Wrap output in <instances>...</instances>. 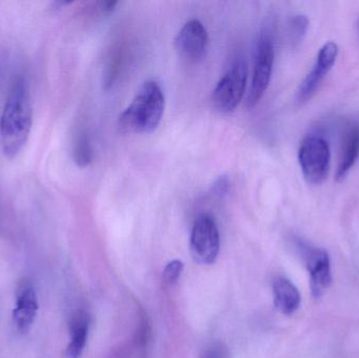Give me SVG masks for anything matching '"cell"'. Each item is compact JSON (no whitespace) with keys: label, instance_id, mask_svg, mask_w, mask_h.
<instances>
[{"label":"cell","instance_id":"6da1fadb","mask_svg":"<svg viewBox=\"0 0 359 358\" xmlns=\"http://www.w3.org/2000/svg\"><path fill=\"white\" fill-rule=\"evenodd\" d=\"M33 109L27 82L17 80L0 116V147L8 159L16 157L32 130Z\"/></svg>","mask_w":359,"mask_h":358},{"label":"cell","instance_id":"7a4b0ae2","mask_svg":"<svg viewBox=\"0 0 359 358\" xmlns=\"http://www.w3.org/2000/svg\"><path fill=\"white\" fill-rule=\"evenodd\" d=\"M164 109L165 96L161 86L153 80L147 81L120 116V128L134 134L153 132L161 123Z\"/></svg>","mask_w":359,"mask_h":358},{"label":"cell","instance_id":"3957f363","mask_svg":"<svg viewBox=\"0 0 359 358\" xmlns=\"http://www.w3.org/2000/svg\"><path fill=\"white\" fill-rule=\"evenodd\" d=\"M299 163L309 184L325 182L330 170L331 151L328 141L318 135H308L299 149Z\"/></svg>","mask_w":359,"mask_h":358},{"label":"cell","instance_id":"277c9868","mask_svg":"<svg viewBox=\"0 0 359 358\" xmlns=\"http://www.w3.org/2000/svg\"><path fill=\"white\" fill-rule=\"evenodd\" d=\"M247 75L246 63L238 59L217 82L212 92V103L219 113H231L240 104L246 90Z\"/></svg>","mask_w":359,"mask_h":358},{"label":"cell","instance_id":"5b68a950","mask_svg":"<svg viewBox=\"0 0 359 358\" xmlns=\"http://www.w3.org/2000/svg\"><path fill=\"white\" fill-rule=\"evenodd\" d=\"M274 64V46L269 33L264 32L257 41L255 69L247 96V106L255 107L267 90Z\"/></svg>","mask_w":359,"mask_h":358},{"label":"cell","instance_id":"8992f818","mask_svg":"<svg viewBox=\"0 0 359 358\" xmlns=\"http://www.w3.org/2000/svg\"><path fill=\"white\" fill-rule=\"evenodd\" d=\"M190 249L196 262L206 265L215 262L219 252V233L212 216H198L192 227Z\"/></svg>","mask_w":359,"mask_h":358},{"label":"cell","instance_id":"52a82bcc","mask_svg":"<svg viewBox=\"0 0 359 358\" xmlns=\"http://www.w3.org/2000/svg\"><path fill=\"white\" fill-rule=\"evenodd\" d=\"M339 56V46L335 42L328 41L320 48L316 62L311 71L299 84L297 92V100L299 103L307 102L316 95L329 71L332 69Z\"/></svg>","mask_w":359,"mask_h":358},{"label":"cell","instance_id":"ba28073f","mask_svg":"<svg viewBox=\"0 0 359 358\" xmlns=\"http://www.w3.org/2000/svg\"><path fill=\"white\" fill-rule=\"evenodd\" d=\"M208 33L200 20L191 19L180 29L175 46L182 58L196 62L204 57L208 48Z\"/></svg>","mask_w":359,"mask_h":358},{"label":"cell","instance_id":"9c48e42d","mask_svg":"<svg viewBox=\"0 0 359 358\" xmlns=\"http://www.w3.org/2000/svg\"><path fill=\"white\" fill-rule=\"evenodd\" d=\"M303 258L310 273L312 296L320 298L332 283L328 252L320 248L303 247Z\"/></svg>","mask_w":359,"mask_h":358},{"label":"cell","instance_id":"30bf717a","mask_svg":"<svg viewBox=\"0 0 359 358\" xmlns=\"http://www.w3.org/2000/svg\"><path fill=\"white\" fill-rule=\"evenodd\" d=\"M39 310V303L35 289L31 284H22L17 290L13 310V325L18 333L27 334L35 323Z\"/></svg>","mask_w":359,"mask_h":358},{"label":"cell","instance_id":"8fae6325","mask_svg":"<svg viewBox=\"0 0 359 358\" xmlns=\"http://www.w3.org/2000/svg\"><path fill=\"white\" fill-rule=\"evenodd\" d=\"M359 156V126L353 125L346 132L341 144V155L337 164L335 179L337 182L343 181L358 161Z\"/></svg>","mask_w":359,"mask_h":358},{"label":"cell","instance_id":"7c38bea8","mask_svg":"<svg viewBox=\"0 0 359 358\" xmlns=\"http://www.w3.org/2000/svg\"><path fill=\"white\" fill-rule=\"evenodd\" d=\"M274 304L286 315H291L299 308L301 294L294 284L285 277H278L273 283Z\"/></svg>","mask_w":359,"mask_h":358},{"label":"cell","instance_id":"4fadbf2b","mask_svg":"<svg viewBox=\"0 0 359 358\" xmlns=\"http://www.w3.org/2000/svg\"><path fill=\"white\" fill-rule=\"evenodd\" d=\"M90 319L83 311H78L69 323V343L67 348V357L79 358L86 348L88 340Z\"/></svg>","mask_w":359,"mask_h":358},{"label":"cell","instance_id":"5bb4252c","mask_svg":"<svg viewBox=\"0 0 359 358\" xmlns=\"http://www.w3.org/2000/svg\"><path fill=\"white\" fill-rule=\"evenodd\" d=\"M94 153L90 145V139L82 135L78 138L74 149V161L79 167H88L93 161Z\"/></svg>","mask_w":359,"mask_h":358},{"label":"cell","instance_id":"9a60e30c","mask_svg":"<svg viewBox=\"0 0 359 358\" xmlns=\"http://www.w3.org/2000/svg\"><path fill=\"white\" fill-rule=\"evenodd\" d=\"M309 27V20L305 15H297L291 18L289 23V33L293 43H299L305 37Z\"/></svg>","mask_w":359,"mask_h":358},{"label":"cell","instance_id":"2e32d148","mask_svg":"<svg viewBox=\"0 0 359 358\" xmlns=\"http://www.w3.org/2000/svg\"><path fill=\"white\" fill-rule=\"evenodd\" d=\"M183 271V263L181 261H172L166 266L164 270V280L168 284H174L178 281L180 275Z\"/></svg>","mask_w":359,"mask_h":358},{"label":"cell","instance_id":"e0dca14e","mask_svg":"<svg viewBox=\"0 0 359 358\" xmlns=\"http://www.w3.org/2000/svg\"><path fill=\"white\" fill-rule=\"evenodd\" d=\"M227 348L221 343H215L209 345L206 349H204L200 358H228Z\"/></svg>","mask_w":359,"mask_h":358},{"label":"cell","instance_id":"ac0fdd59","mask_svg":"<svg viewBox=\"0 0 359 358\" xmlns=\"http://www.w3.org/2000/svg\"><path fill=\"white\" fill-rule=\"evenodd\" d=\"M229 187V180H228L227 177L223 176L215 181L212 186V191L217 197H223V195H227Z\"/></svg>","mask_w":359,"mask_h":358},{"label":"cell","instance_id":"d6986e66","mask_svg":"<svg viewBox=\"0 0 359 358\" xmlns=\"http://www.w3.org/2000/svg\"><path fill=\"white\" fill-rule=\"evenodd\" d=\"M99 4H100V10L102 11L104 14H111V13L114 12V10H115L116 6H117V2L101 1Z\"/></svg>","mask_w":359,"mask_h":358}]
</instances>
